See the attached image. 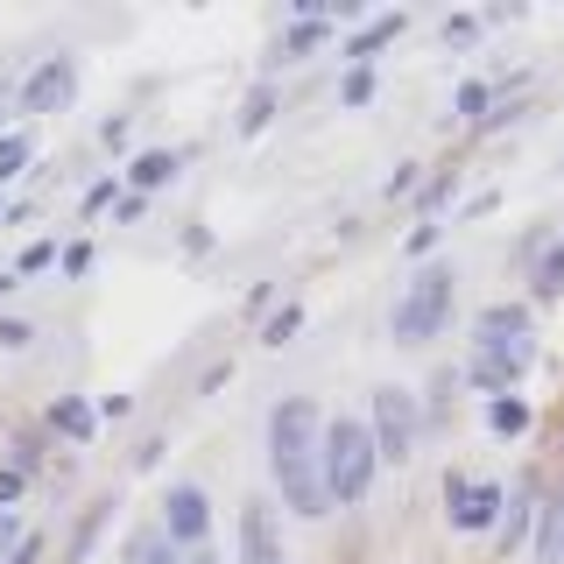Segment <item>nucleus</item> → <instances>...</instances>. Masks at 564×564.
<instances>
[{"label": "nucleus", "instance_id": "23", "mask_svg": "<svg viewBox=\"0 0 564 564\" xmlns=\"http://www.w3.org/2000/svg\"><path fill=\"white\" fill-rule=\"evenodd\" d=\"M452 191H458V163H452V170H437V176H431V184H423V191H416V219H423V226H431V219H437V212H445V205H452Z\"/></svg>", "mask_w": 564, "mask_h": 564}, {"label": "nucleus", "instance_id": "10", "mask_svg": "<svg viewBox=\"0 0 564 564\" xmlns=\"http://www.w3.org/2000/svg\"><path fill=\"white\" fill-rule=\"evenodd\" d=\"M269 473H275V494H282V508H290V516H304V522L332 516L325 466H317V458H290V466H269Z\"/></svg>", "mask_w": 564, "mask_h": 564}, {"label": "nucleus", "instance_id": "42", "mask_svg": "<svg viewBox=\"0 0 564 564\" xmlns=\"http://www.w3.org/2000/svg\"><path fill=\"white\" fill-rule=\"evenodd\" d=\"M0 219H8V212H0Z\"/></svg>", "mask_w": 564, "mask_h": 564}, {"label": "nucleus", "instance_id": "31", "mask_svg": "<svg viewBox=\"0 0 564 564\" xmlns=\"http://www.w3.org/2000/svg\"><path fill=\"white\" fill-rule=\"evenodd\" d=\"M120 191H128V184H120V176H99V184L85 191V212H106V205L120 198Z\"/></svg>", "mask_w": 564, "mask_h": 564}, {"label": "nucleus", "instance_id": "38", "mask_svg": "<svg viewBox=\"0 0 564 564\" xmlns=\"http://www.w3.org/2000/svg\"><path fill=\"white\" fill-rule=\"evenodd\" d=\"M8 564H43V536H35V529H29V536H22V551H14Z\"/></svg>", "mask_w": 564, "mask_h": 564}, {"label": "nucleus", "instance_id": "2", "mask_svg": "<svg viewBox=\"0 0 564 564\" xmlns=\"http://www.w3.org/2000/svg\"><path fill=\"white\" fill-rule=\"evenodd\" d=\"M317 466H325V494L339 508H360L367 487L381 473V452H375V431L360 416H332L325 423V445H317Z\"/></svg>", "mask_w": 564, "mask_h": 564}, {"label": "nucleus", "instance_id": "39", "mask_svg": "<svg viewBox=\"0 0 564 564\" xmlns=\"http://www.w3.org/2000/svg\"><path fill=\"white\" fill-rule=\"evenodd\" d=\"M8 106H14V78H0V134H8Z\"/></svg>", "mask_w": 564, "mask_h": 564}, {"label": "nucleus", "instance_id": "28", "mask_svg": "<svg viewBox=\"0 0 564 564\" xmlns=\"http://www.w3.org/2000/svg\"><path fill=\"white\" fill-rule=\"evenodd\" d=\"M29 494V473H14V466H0V516H8L14 501Z\"/></svg>", "mask_w": 564, "mask_h": 564}, {"label": "nucleus", "instance_id": "3", "mask_svg": "<svg viewBox=\"0 0 564 564\" xmlns=\"http://www.w3.org/2000/svg\"><path fill=\"white\" fill-rule=\"evenodd\" d=\"M473 360L516 388L536 367V317H529V304H487L473 317Z\"/></svg>", "mask_w": 564, "mask_h": 564}, {"label": "nucleus", "instance_id": "25", "mask_svg": "<svg viewBox=\"0 0 564 564\" xmlns=\"http://www.w3.org/2000/svg\"><path fill=\"white\" fill-rule=\"evenodd\" d=\"M375 70H346V85H339V106H367V99H375Z\"/></svg>", "mask_w": 564, "mask_h": 564}, {"label": "nucleus", "instance_id": "21", "mask_svg": "<svg viewBox=\"0 0 564 564\" xmlns=\"http://www.w3.org/2000/svg\"><path fill=\"white\" fill-rule=\"evenodd\" d=\"M29 163H35V134L8 128V134H0V184H14V176H22Z\"/></svg>", "mask_w": 564, "mask_h": 564}, {"label": "nucleus", "instance_id": "5", "mask_svg": "<svg viewBox=\"0 0 564 564\" xmlns=\"http://www.w3.org/2000/svg\"><path fill=\"white\" fill-rule=\"evenodd\" d=\"M325 410H317L311 395H290L269 410V466H290V458H317V445H325Z\"/></svg>", "mask_w": 564, "mask_h": 564}, {"label": "nucleus", "instance_id": "36", "mask_svg": "<svg viewBox=\"0 0 564 564\" xmlns=\"http://www.w3.org/2000/svg\"><path fill=\"white\" fill-rule=\"evenodd\" d=\"M57 261H64V275H85V269H93V247H85V240H70Z\"/></svg>", "mask_w": 564, "mask_h": 564}, {"label": "nucleus", "instance_id": "24", "mask_svg": "<svg viewBox=\"0 0 564 564\" xmlns=\"http://www.w3.org/2000/svg\"><path fill=\"white\" fill-rule=\"evenodd\" d=\"M296 332H304V304H282V311H269V325H261V346H290Z\"/></svg>", "mask_w": 564, "mask_h": 564}, {"label": "nucleus", "instance_id": "30", "mask_svg": "<svg viewBox=\"0 0 564 564\" xmlns=\"http://www.w3.org/2000/svg\"><path fill=\"white\" fill-rule=\"evenodd\" d=\"M35 339V325H29V317H0V346H8V352H22Z\"/></svg>", "mask_w": 564, "mask_h": 564}, {"label": "nucleus", "instance_id": "11", "mask_svg": "<svg viewBox=\"0 0 564 564\" xmlns=\"http://www.w3.org/2000/svg\"><path fill=\"white\" fill-rule=\"evenodd\" d=\"M240 564H282V529L269 501H240Z\"/></svg>", "mask_w": 564, "mask_h": 564}, {"label": "nucleus", "instance_id": "15", "mask_svg": "<svg viewBox=\"0 0 564 564\" xmlns=\"http://www.w3.org/2000/svg\"><path fill=\"white\" fill-rule=\"evenodd\" d=\"M176 170H184V155H170V149H141L134 163H128V176H120V184H128V191H141V198H149V191H155V184H170Z\"/></svg>", "mask_w": 564, "mask_h": 564}, {"label": "nucleus", "instance_id": "41", "mask_svg": "<svg viewBox=\"0 0 564 564\" xmlns=\"http://www.w3.org/2000/svg\"><path fill=\"white\" fill-rule=\"evenodd\" d=\"M8 290H14V269H8V275H0V296H8Z\"/></svg>", "mask_w": 564, "mask_h": 564}, {"label": "nucleus", "instance_id": "34", "mask_svg": "<svg viewBox=\"0 0 564 564\" xmlns=\"http://www.w3.org/2000/svg\"><path fill=\"white\" fill-rule=\"evenodd\" d=\"M128 134H134V120H128V113H113V120L99 128V141H106V149H128Z\"/></svg>", "mask_w": 564, "mask_h": 564}, {"label": "nucleus", "instance_id": "32", "mask_svg": "<svg viewBox=\"0 0 564 564\" xmlns=\"http://www.w3.org/2000/svg\"><path fill=\"white\" fill-rule=\"evenodd\" d=\"M113 219H120V226L149 219V198H141V191H120V198H113Z\"/></svg>", "mask_w": 564, "mask_h": 564}, {"label": "nucleus", "instance_id": "13", "mask_svg": "<svg viewBox=\"0 0 564 564\" xmlns=\"http://www.w3.org/2000/svg\"><path fill=\"white\" fill-rule=\"evenodd\" d=\"M50 437H64V445H93V431H99V410L85 395H57L50 402Z\"/></svg>", "mask_w": 564, "mask_h": 564}, {"label": "nucleus", "instance_id": "14", "mask_svg": "<svg viewBox=\"0 0 564 564\" xmlns=\"http://www.w3.org/2000/svg\"><path fill=\"white\" fill-rule=\"evenodd\" d=\"M529 296H536V304H557L564 296V226L551 234V247L529 261Z\"/></svg>", "mask_w": 564, "mask_h": 564}, {"label": "nucleus", "instance_id": "26", "mask_svg": "<svg viewBox=\"0 0 564 564\" xmlns=\"http://www.w3.org/2000/svg\"><path fill=\"white\" fill-rule=\"evenodd\" d=\"M437 35H445V50H466L473 35H480V14H445V29H437Z\"/></svg>", "mask_w": 564, "mask_h": 564}, {"label": "nucleus", "instance_id": "18", "mask_svg": "<svg viewBox=\"0 0 564 564\" xmlns=\"http://www.w3.org/2000/svg\"><path fill=\"white\" fill-rule=\"evenodd\" d=\"M529 423H536V410H529L522 395H494V402H487V431H494V437H522Z\"/></svg>", "mask_w": 564, "mask_h": 564}, {"label": "nucleus", "instance_id": "4", "mask_svg": "<svg viewBox=\"0 0 564 564\" xmlns=\"http://www.w3.org/2000/svg\"><path fill=\"white\" fill-rule=\"evenodd\" d=\"M367 431H375V452L388 458V466H402V458L416 452L423 437V402L410 395V388H375V410H367Z\"/></svg>", "mask_w": 564, "mask_h": 564}, {"label": "nucleus", "instance_id": "35", "mask_svg": "<svg viewBox=\"0 0 564 564\" xmlns=\"http://www.w3.org/2000/svg\"><path fill=\"white\" fill-rule=\"evenodd\" d=\"M416 184H423V170H416V163H402L395 176H388V198H410V191H416Z\"/></svg>", "mask_w": 564, "mask_h": 564}, {"label": "nucleus", "instance_id": "12", "mask_svg": "<svg viewBox=\"0 0 564 564\" xmlns=\"http://www.w3.org/2000/svg\"><path fill=\"white\" fill-rule=\"evenodd\" d=\"M402 29H410V14H402V8H395V14H375V22H367V29H352L346 43H339V57H346L352 70H375V57H381L388 43H395Z\"/></svg>", "mask_w": 564, "mask_h": 564}, {"label": "nucleus", "instance_id": "1", "mask_svg": "<svg viewBox=\"0 0 564 564\" xmlns=\"http://www.w3.org/2000/svg\"><path fill=\"white\" fill-rule=\"evenodd\" d=\"M452 304H458L452 261H423V269L402 282L395 311H388V332H395V346H431L437 332L452 325Z\"/></svg>", "mask_w": 564, "mask_h": 564}, {"label": "nucleus", "instance_id": "19", "mask_svg": "<svg viewBox=\"0 0 564 564\" xmlns=\"http://www.w3.org/2000/svg\"><path fill=\"white\" fill-rule=\"evenodd\" d=\"M128 564H184V551H176V543L163 536V529H134L128 536V551H120Z\"/></svg>", "mask_w": 564, "mask_h": 564}, {"label": "nucleus", "instance_id": "37", "mask_svg": "<svg viewBox=\"0 0 564 564\" xmlns=\"http://www.w3.org/2000/svg\"><path fill=\"white\" fill-rule=\"evenodd\" d=\"M128 410H134V395H106V402H99V423H120Z\"/></svg>", "mask_w": 564, "mask_h": 564}, {"label": "nucleus", "instance_id": "16", "mask_svg": "<svg viewBox=\"0 0 564 564\" xmlns=\"http://www.w3.org/2000/svg\"><path fill=\"white\" fill-rule=\"evenodd\" d=\"M529 557L536 564H564V494H551L536 516V543H529Z\"/></svg>", "mask_w": 564, "mask_h": 564}, {"label": "nucleus", "instance_id": "40", "mask_svg": "<svg viewBox=\"0 0 564 564\" xmlns=\"http://www.w3.org/2000/svg\"><path fill=\"white\" fill-rule=\"evenodd\" d=\"M184 564H226L219 551H184Z\"/></svg>", "mask_w": 564, "mask_h": 564}, {"label": "nucleus", "instance_id": "22", "mask_svg": "<svg viewBox=\"0 0 564 564\" xmlns=\"http://www.w3.org/2000/svg\"><path fill=\"white\" fill-rule=\"evenodd\" d=\"M275 106H282V93H275L269 78H261L254 93H247V106H240V134H261V128L275 120Z\"/></svg>", "mask_w": 564, "mask_h": 564}, {"label": "nucleus", "instance_id": "7", "mask_svg": "<svg viewBox=\"0 0 564 564\" xmlns=\"http://www.w3.org/2000/svg\"><path fill=\"white\" fill-rule=\"evenodd\" d=\"M501 508H508V487L501 480H466V473H445V516H452V529H466V536H494Z\"/></svg>", "mask_w": 564, "mask_h": 564}, {"label": "nucleus", "instance_id": "27", "mask_svg": "<svg viewBox=\"0 0 564 564\" xmlns=\"http://www.w3.org/2000/svg\"><path fill=\"white\" fill-rule=\"evenodd\" d=\"M43 466V431H22L14 437V473H35Z\"/></svg>", "mask_w": 564, "mask_h": 564}, {"label": "nucleus", "instance_id": "9", "mask_svg": "<svg viewBox=\"0 0 564 564\" xmlns=\"http://www.w3.org/2000/svg\"><path fill=\"white\" fill-rule=\"evenodd\" d=\"M536 516H543V473H522V480L508 487L501 522H494V551H501V557H522L529 543H536Z\"/></svg>", "mask_w": 564, "mask_h": 564}, {"label": "nucleus", "instance_id": "8", "mask_svg": "<svg viewBox=\"0 0 564 564\" xmlns=\"http://www.w3.org/2000/svg\"><path fill=\"white\" fill-rule=\"evenodd\" d=\"M155 529H163L176 551H205V536H212V494L198 480H176L163 494V522H155Z\"/></svg>", "mask_w": 564, "mask_h": 564}, {"label": "nucleus", "instance_id": "17", "mask_svg": "<svg viewBox=\"0 0 564 564\" xmlns=\"http://www.w3.org/2000/svg\"><path fill=\"white\" fill-rule=\"evenodd\" d=\"M494 99H508V85H487V78H466L452 93V120H466V128H480V120L494 113Z\"/></svg>", "mask_w": 564, "mask_h": 564}, {"label": "nucleus", "instance_id": "6", "mask_svg": "<svg viewBox=\"0 0 564 564\" xmlns=\"http://www.w3.org/2000/svg\"><path fill=\"white\" fill-rule=\"evenodd\" d=\"M70 99H78V57H70V50L35 57L22 70V85H14V113H64Z\"/></svg>", "mask_w": 564, "mask_h": 564}, {"label": "nucleus", "instance_id": "20", "mask_svg": "<svg viewBox=\"0 0 564 564\" xmlns=\"http://www.w3.org/2000/svg\"><path fill=\"white\" fill-rule=\"evenodd\" d=\"M106 522H113V501H93V516L70 529V551H64V564H85V557H93V543H99V529H106Z\"/></svg>", "mask_w": 564, "mask_h": 564}, {"label": "nucleus", "instance_id": "29", "mask_svg": "<svg viewBox=\"0 0 564 564\" xmlns=\"http://www.w3.org/2000/svg\"><path fill=\"white\" fill-rule=\"evenodd\" d=\"M50 261H57V247H50V240H35L29 254L14 261V282H22V275H35V269H50Z\"/></svg>", "mask_w": 564, "mask_h": 564}, {"label": "nucleus", "instance_id": "33", "mask_svg": "<svg viewBox=\"0 0 564 564\" xmlns=\"http://www.w3.org/2000/svg\"><path fill=\"white\" fill-rule=\"evenodd\" d=\"M22 536H29V529H22V522H14V516H0V564H8L14 551H22Z\"/></svg>", "mask_w": 564, "mask_h": 564}]
</instances>
